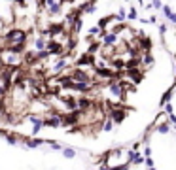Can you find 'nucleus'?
I'll list each match as a JSON object with an SVG mask.
<instances>
[{
	"label": "nucleus",
	"instance_id": "obj_2",
	"mask_svg": "<svg viewBox=\"0 0 176 170\" xmlns=\"http://www.w3.org/2000/svg\"><path fill=\"white\" fill-rule=\"evenodd\" d=\"M6 42H8V47L17 45V44H25L27 42V30L23 28H11L6 34Z\"/></svg>",
	"mask_w": 176,
	"mask_h": 170
},
{
	"label": "nucleus",
	"instance_id": "obj_3",
	"mask_svg": "<svg viewBox=\"0 0 176 170\" xmlns=\"http://www.w3.org/2000/svg\"><path fill=\"white\" fill-rule=\"evenodd\" d=\"M2 66H4V63H2V59H0V70H2Z\"/></svg>",
	"mask_w": 176,
	"mask_h": 170
},
{
	"label": "nucleus",
	"instance_id": "obj_1",
	"mask_svg": "<svg viewBox=\"0 0 176 170\" xmlns=\"http://www.w3.org/2000/svg\"><path fill=\"white\" fill-rule=\"evenodd\" d=\"M0 59H2V63L6 66H10V68H17V66H21V63H23L19 53H15L13 49H10V47H4V49L0 51Z\"/></svg>",
	"mask_w": 176,
	"mask_h": 170
}]
</instances>
